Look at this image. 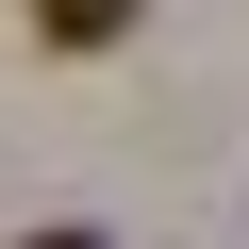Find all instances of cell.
I'll list each match as a JSON object with an SVG mask.
<instances>
[{"label":"cell","instance_id":"cell-1","mask_svg":"<svg viewBox=\"0 0 249 249\" xmlns=\"http://www.w3.org/2000/svg\"><path fill=\"white\" fill-rule=\"evenodd\" d=\"M34 249H100V232H34Z\"/></svg>","mask_w":249,"mask_h":249}]
</instances>
